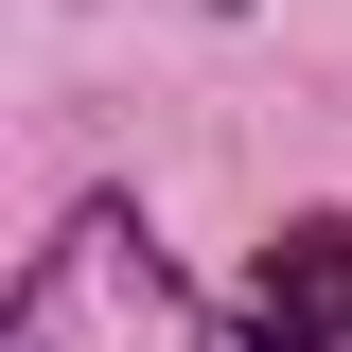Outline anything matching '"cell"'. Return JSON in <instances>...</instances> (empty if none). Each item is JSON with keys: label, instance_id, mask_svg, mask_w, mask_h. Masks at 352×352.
<instances>
[{"label": "cell", "instance_id": "2", "mask_svg": "<svg viewBox=\"0 0 352 352\" xmlns=\"http://www.w3.org/2000/svg\"><path fill=\"white\" fill-rule=\"evenodd\" d=\"M247 352H352V212H300L247 264Z\"/></svg>", "mask_w": 352, "mask_h": 352}, {"label": "cell", "instance_id": "1", "mask_svg": "<svg viewBox=\"0 0 352 352\" xmlns=\"http://www.w3.org/2000/svg\"><path fill=\"white\" fill-rule=\"evenodd\" d=\"M0 352H212V317H194V282L159 264V229H141L124 194H88V212L18 264Z\"/></svg>", "mask_w": 352, "mask_h": 352}]
</instances>
